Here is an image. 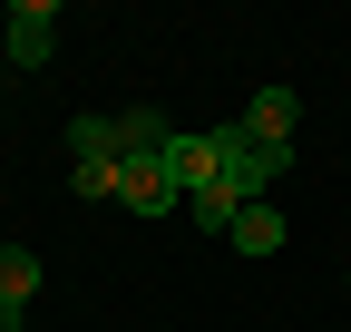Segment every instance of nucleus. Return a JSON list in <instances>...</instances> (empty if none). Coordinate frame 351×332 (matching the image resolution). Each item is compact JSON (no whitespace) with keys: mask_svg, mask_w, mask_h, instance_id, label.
<instances>
[{"mask_svg":"<svg viewBox=\"0 0 351 332\" xmlns=\"http://www.w3.org/2000/svg\"><path fill=\"white\" fill-rule=\"evenodd\" d=\"M117 205H127V215H176L186 186H176L166 156H127V166H117Z\"/></svg>","mask_w":351,"mask_h":332,"instance_id":"2","label":"nucleus"},{"mask_svg":"<svg viewBox=\"0 0 351 332\" xmlns=\"http://www.w3.org/2000/svg\"><path fill=\"white\" fill-rule=\"evenodd\" d=\"M49 49H59V10H49V0H10V10H0V59L39 69Z\"/></svg>","mask_w":351,"mask_h":332,"instance_id":"1","label":"nucleus"},{"mask_svg":"<svg viewBox=\"0 0 351 332\" xmlns=\"http://www.w3.org/2000/svg\"><path fill=\"white\" fill-rule=\"evenodd\" d=\"M29 294H39V254L29 244H0V332L29 322Z\"/></svg>","mask_w":351,"mask_h":332,"instance_id":"4","label":"nucleus"},{"mask_svg":"<svg viewBox=\"0 0 351 332\" xmlns=\"http://www.w3.org/2000/svg\"><path fill=\"white\" fill-rule=\"evenodd\" d=\"M293 117H302V98H293V88H254V98H244V117H234V137H244V147L293 156Z\"/></svg>","mask_w":351,"mask_h":332,"instance_id":"3","label":"nucleus"},{"mask_svg":"<svg viewBox=\"0 0 351 332\" xmlns=\"http://www.w3.org/2000/svg\"><path fill=\"white\" fill-rule=\"evenodd\" d=\"M225 244H234V254H283V215H274V205L254 195L244 215H234V235H225Z\"/></svg>","mask_w":351,"mask_h":332,"instance_id":"5","label":"nucleus"},{"mask_svg":"<svg viewBox=\"0 0 351 332\" xmlns=\"http://www.w3.org/2000/svg\"><path fill=\"white\" fill-rule=\"evenodd\" d=\"M69 195H88V205H117V166H69Z\"/></svg>","mask_w":351,"mask_h":332,"instance_id":"6","label":"nucleus"}]
</instances>
